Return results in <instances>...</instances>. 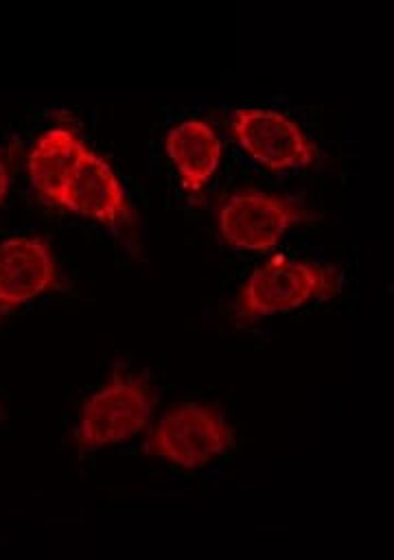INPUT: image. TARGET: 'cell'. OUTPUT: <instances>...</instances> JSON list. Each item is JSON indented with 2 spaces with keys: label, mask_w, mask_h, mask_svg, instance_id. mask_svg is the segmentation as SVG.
Wrapping results in <instances>:
<instances>
[{
  "label": "cell",
  "mask_w": 394,
  "mask_h": 560,
  "mask_svg": "<svg viewBox=\"0 0 394 560\" xmlns=\"http://www.w3.org/2000/svg\"><path fill=\"white\" fill-rule=\"evenodd\" d=\"M4 420H7V411H4V407L0 405V427L4 424Z\"/></svg>",
  "instance_id": "obj_11"
},
{
  "label": "cell",
  "mask_w": 394,
  "mask_h": 560,
  "mask_svg": "<svg viewBox=\"0 0 394 560\" xmlns=\"http://www.w3.org/2000/svg\"><path fill=\"white\" fill-rule=\"evenodd\" d=\"M341 284L344 273L335 265L274 256L256 267L239 289L234 319L239 326H250L263 317L331 300L341 291Z\"/></svg>",
  "instance_id": "obj_1"
},
{
  "label": "cell",
  "mask_w": 394,
  "mask_h": 560,
  "mask_svg": "<svg viewBox=\"0 0 394 560\" xmlns=\"http://www.w3.org/2000/svg\"><path fill=\"white\" fill-rule=\"evenodd\" d=\"M158 394L151 381L125 365H114L77 416L74 446L81 455L129 442L151 420Z\"/></svg>",
  "instance_id": "obj_2"
},
{
  "label": "cell",
  "mask_w": 394,
  "mask_h": 560,
  "mask_svg": "<svg viewBox=\"0 0 394 560\" xmlns=\"http://www.w3.org/2000/svg\"><path fill=\"white\" fill-rule=\"evenodd\" d=\"M164 151L179 175L188 195L199 192L217 173L221 160V140L206 120L186 118L169 129Z\"/></svg>",
  "instance_id": "obj_9"
},
{
  "label": "cell",
  "mask_w": 394,
  "mask_h": 560,
  "mask_svg": "<svg viewBox=\"0 0 394 560\" xmlns=\"http://www.w3.org/2000/svg\"><path fill=\"white\" fill-rule=\"evenodd\" d=\"M61 208L77 217L107 225L109 230L120 232L125 238L138 232V214L123 182L112 164L94 151H88L81 160L66 188Z\"/></svg>",
  "instance_id": "obj_6"
},
{
  "label": "cell",
  "mask_w": 394,
  "mask_h": 560,
  "mask_svg": "<svg viewBox=\"0 0 394 560\" xmlns=\"http://www.w3.org/2000/svg\"><path fill=\"white\" fill-rule=\"evenodd\" d=\"M9 186H11V171H9L7 149L0 144V208L9 195Z\"/></svg>",
  "instance_id": "obj_10"
},
{
  "label": "cell",
  "mask_w": 394,
  "mask_h": 560,
  "mask_svg": "<svg viewBox=\"0 0 394 560\" xmlns=\"http://www.w3.org/2000/svg\"><path fill=\"white\" fill-rule=\"evenodd\" d=\"M59 287V265L44 236L20 234L0 243V324L4 317Z\"/></svg>",
  "instance_id": "obj_7"
},
{
  "label": "cell",
  "mask_w": 394,
  "mask_h": 560,
  "mask_svg": "<svg viewBox=\"0 0 394 560\" xmlns=\"http://www.w3.org/2000/svg\"><path fill=\"white\" fill-rule=\"evenodd\" d=\"M236 431L225 411L206 400H186L160 416L144 440V453L184 470L204 468L225 455Z\"/></svg>",
  "instance_id": "obj_3"
},
{
  "label": "cell",
  "mask_w": 394,
  "mask_h": 560,
  "mask_svg": "<svg viewBox=\"0 0 394 560\" xmlns=\"http://www.w3.org/2000/svg\"><path fill=\"white\" fill-rule=\"evenodd\" d=\"M230 129L239 147L269 171H296L317 162L320 149L304 129L282 112L269 107H236Z\"/></svg>",
  "instance_id": "obj_5"
},
{
  "label": "cell",
  "mask_w": 394,
  "mask_h": 560,
  "mask_svg": "<svg viewBox=\"0 0 394 560\" xmlns=\"http://www.w3.org/2000/svg\"><path fill=\"white\" fill-rule=\"evenodd\" d=\"M90 149L70 127H50L33 144L26 158V173L37 195L61 206L66 188Z\"/></svg>",
  "instance_id": "obj_8"
},
{
  "label": "cell",
  "mask_w": 394,
  "mask_h": 560,
  "mask_svg": "<svg viewBox=\"0 0 394 560\" xmlns=\"http://www.w3.org/2000/svg\"><path fill=\"white\" fill-rule=\"evenodd\" d=\"M311 212L291 197L271 195L258 188H241L228 195L217 210L221 238L243 252H265Z\"/></svg>",
  "instance_id": "obj_4"
}]
</instances>
